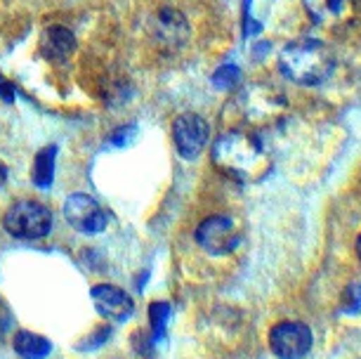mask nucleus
Returning a JSON list of instances; mask_svg holds the SVG:
<instances>
[{
	"mask_svg": "<svg viewBox=\"0 0 361 359\" xmlns=\"http://www.w3.org/2000/svg\"><path fill=\"white\" fill-rule=\"evenodd\" d=\"M92 303L97 308V312L102 317L111 322H126L130 320V315L135 312V303L133 298L126 293L123 288L111 286V284H99L90 291Z\"/></svg>",
	"mask_w": 361,
	"mask_h": 359,
	"instance_id": "9",
	"label": "nucleus"
},
{
	"mask_svg": "<svg viewBox=\"0 0 361 359\" xmlns=\"http://www.w3.org/2000/svg\"><path fill=\"white\" fill-rule=\"evenodd\" d=\"M76 50V36L71 33V29L66 26H47L43 31V38H40V52H43L45 59L50 62H64L69 59Z\"/></svg>",
	"mask_w": 361,
	"mask_h": 359,
	"instance_id": "12",
	"label": "nucleus"
},
{
	"mask_svg": "<svg viewBox=\"0 0 361 359\" xmlns=\"http://www.w3.org/2000/svg\"><path fill=\"white\" fill-rule=\"evenodd\" d=\"M238 83V66L234 64H224L213 73V85L220 90H231Z\"/></svg>",
	"mask_w": 361,
	"mask_h": 359,
	"instance_id": "15",
	"label": "nucleus"
},
{
	"mask_svg": "<svg viewBox=\"0 0 361 359\" xmlns=\"http://www.w3.org/2000/svg\"><path fill=\"white\" fill-rule=\"evenodd\" d=\"M312 343V331L302 322H281L269 331V348L279 359H305Z\"/></svg>",
	"mask_w": 361,
	"mask_h": 359,
	"instance_id": "5",
	"label": "nucleus"
},
{
	"mask_svg": "<svg viewBox=\"0 0 361 359\" xmlns=\"http://www.w3.org/2000/svg\"><path fill=\"white\" fill-rule=\"evenodd\" d=\"M135 135H137V128H135V123H130V126L121 128V130L114 135V138H111V145L123 147V145H128L130 140H135Z\"/></svg>",
	"mask_w": 361,
	"mask_h": 359,
	"instance_id": "17",
	"label": "nucleus"
},
{
	"mask_svg": "<svg viewBox=\"0 0 361 359\" xmlns=\"http://www.w3.org/2000/svg\"><path fill=\"white\" fill-rule=\"evenodd\" d=\"M357 255L361 258V234H359V239H357Z\"/></svg>",
	"mask_w": 361,
	"mask_h": 359,
	"instance_id": "19",
	"label": "nucleus"
},
{
	"mask_svg": "<svg viewBox=\"0 0 361 359\" xmlns=\"http://www.w3.org/2000/svg\"><path fill=\"white\" fill-rule=\"evenodd\" d=\"M149 31H152V36L159 40L161 45L170 47V50H177V47H182L189 40V22L185 19V15L175 8L156 10V15L152 17V24H149Z\"/></svg>",
	"mask_w": 361,
	"mask_h": 359,
	"instance_id": "8",
	"label": "nucleus"
},
{
	"mask_svg": "<svg viewBox=\"0 0 361 359\" xmlns=\"http://www.w3.org/2000/svg\"><path fill=\"white\" fill-rule=\"evenodd\" d=\"M333 52L329 45L314 38H302L288 43L279 55V69L288 80L298 85H319L333 71Z\"/></svg>",
	"mask_w": 361,
	"mask_h": 359,
	"instance_id": "2",
	"label": "nucleus"
},
{
	"mask_svg": "<svg viewBox=\"0 0 361 359\" xmlns=\"http://www.w3.org/2000/svg\"><path fill=\"white\" fill-rule=\"evenodd\" d=\"M3 227L15 239H26V241L43 239L52 229V211L45 203L38 201H29V199L17 201L3 215Z\"/></svg>",
	"mask_w": 361,
	"mask_h": 359,
	"instance_id": "3",
	"label": "nucleus"
},
{
	"mask_svg": "<svg viewBox=\"0 0 361 359\" xmlns=\"http://www.w3.org/2000/svg\"><path fill=\"white\" fill-rule=\"evenodd\" d=\"M54 159H57V145H50V147H45L38 152L36 164H33V182H36V187L45 189V187L52 185Z\"/></svg>",
	"mask_w": 361,
	"mask_h": 359,
	"instance_id": "14",
	"label": "nucleus"
},
{
	"mask_svg": "<svg viewBox=\"0 0 361 359\" xmlns=\"http://www.w3.org/2000/svg\"><path fill=\"white\" fill-rule=\"evenodd\" d=\"M5 180H8V171H5V166L0 164V187L5 185Z\"/></svg>",
	"mask_w": 361,
	"mask_h": 359,
	"instance_id": "18",
	"label": "nucleus"
},
{
	"mask_svg": "<svg viewBox=\"0 0 361 359\" xmlns=\"http://www.w3.org/2000/svg\"><path fill=\"white\" fill-rule=\"evenodd\" d=\"M286 102L279 92L269 90V87L255 85L253 90L246 92V111L248 118L253 123H267V121H274L279 114L283 111Z\"/></svg>",
	"mask_w": 361,
	"mask_h": 359,
	"instance_id": "11",
	"label": "nucleus"
},
{
	"mask_svg": "<svg viewBox=\"0 0 361 359\" xmlns=\"http://www.w3.org/2000/svg\"><path fill=\"white\" fill-rule=\"evenodd\" d=\"M149 320H152V329L156 334L166 331V324L170 320V305L168 303H152L149 308Z\"/></svg>",
	"mask_w": 361,
	"mask_h": 359,
	"instance_id": "16",
	"label": "nucleus"
},
{
	"mask_svg": "<svg viewBox=\"0 0 361 359\" xmlns=\"http://www.w3.org/2000/svg\"><path fill=\"white\" fill-rule=\"evenodd\" d=\"M64 218L66 222L83 234H99L104 232L109 225V218L104 208L92 199L90 194H71L64 203Z\"/></svg>",
	"mask_w": 361,
	"mask_h": 359,
	"instance_id": "6",
	"label": "nucleus"
},
{
	"mask_svg": "<svg viewBox=\"0 0 361 359\" xmlns=\"http://www.w3.org/2000/svg\"><path fill=\"white\" fill-rule=\"evenodd\" d=\"M305 10L324 29H340L352 19V0H302Z\"/></svg>",
	"mask_w": 361,
	"mask_h": 359,
	"instance_id": "10",
	"label": "nucleus"
},
{
	"mask_svg": "<svg viewBox=\"0 0 361 359\" xmlns=\"http://www.w3.org/2000/svg\"><path fill=\"white\" fill-rule=\"evenodd\" d=\"M173 138H175V149L182 159H199L201 152L208 145L210 128L199 114H182L175 118L173 126Z\"/></svg>",
	"mask_w": 361,
	"mask_h": 359,
	"instance_id": "7",
	"label": "nucleus"
},
{
	"mask_svg": "<svg viewBox=\"0 0 361 359\" xmlns=\"http://www.w3.org/2000/svg\"><path fill=\"white\" fill-rule=\"evenodd\" d=\"M196 243L210 255H227L241 243V229L229 215H210L196 227Z\"/></svg>",
	"mask_w": 361,
	"mask_h": 359,
	"instance_id": "4",
	"label": "nucleus"
},
{
	"mask_svg": "<svg viewBox=\"0 0 361 359\" xmlns=\"http://www.w3.org/2000/svg\"><path fill=\"white\" fill-rule=\"evenodd\" d=\"M12 348L24 359H45L52 352V345L47 338L33 334V331H19L12 341Z\"/></svg>",
	"mask_w": 361,
	"mask_h": 359,
	"instance_id": "13",
	"label": "nucleus"
},
{
	"mask_svg": "<svg viewBox=\"0 0 361 359\" xmlns=\"http://www.w3.org/2000/svg\"><path fill=\"white\" fill-rule=\"evenodd\" d=\"M213 164L238 182L262 180L271 166L262 142L246 130H229L217 138L213 147Z\"/></svg>",
	"mask_w": 361,
	"mask_h": 359,
	"instance_id": "1",
	"label": "nucleus"
}]
</instances>
